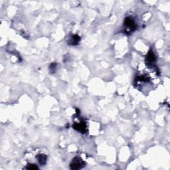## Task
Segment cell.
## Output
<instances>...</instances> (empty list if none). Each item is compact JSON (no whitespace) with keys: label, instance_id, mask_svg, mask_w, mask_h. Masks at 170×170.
<instances>
[{"label":"cell","instance_id":"2","mask_svg":"<svg viewBox=\"0 0 170 170\" xmlns=\"http://www.w3.org/2000/svg\"><path fill=\"white\" fill-rule=\"evenodd\" d=\"M124 25L126 28H127V31H134V29H136V23L131 17H128L126 19Z\"/></svg>","mask_w":170,"mask_h":170},{"label":"cell","instance_id":"1","mask_svg":"<svg viewBox=\"0 0 170 170\" xmlns=\"http://www.w3.org/2000/svg\"><path fill=\"white\" fill-rule=\"evenodd\" d=\"M85 165V162L80 157H75L70 164V168L73 169H78L82 168Z\"/></svg>","mask_w":170,"mask_h":170},{"label":"cell","instance_id":"3","mask_svg":"<svg viewBox=\"0 0 170 170\" xmlns=\"http://www.w3.org/2000/svg\"><path fill=\"white\" fill-rule=\"evenodd\" d=\"M72 38V39L70 41V44H73V45H76L77 43H78L79 40H80V38H79V37L77 36V35H73V36L71 37Z\"/></svg>","mask_w":170,"mask_h":170}]
</instances>
